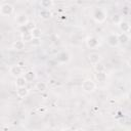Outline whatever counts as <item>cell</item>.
Masks as SVG:
<instances>
[{
    "mask_svg": "<svg viewBox=\"0 0 131 131\" xmlns=\"http://www.w3.org/2000/svg\"><path fill=\"white\" fill-rule=\"evenodd\" d=\"M106 43L111 47H117L120 45L119 39H118V34H110L106 37Z\"/></svg>",
    "mask_w": 131,
    "mask_h": 131,
    "instance_id": "cell-8",
    "label": "cell"
},
{
    "mask_svg": "<svg viewBox=\"0 0 131 131\" xmlns=\"http://www.w3.org/2000/svg\"><path fill=\"white\" fill-rule=\"evenodd\" d=\"M39 15L42 19H49L52 14H51L50 10H48V9H41L39 12Z\"/></svg>",
    "mask_w": 131,
    "mask_h": 131,
    "instance_id": "cell-19",
    "label": "cell"
},
{
    "mask_svg": "<svg viewBox=\"0 0 131 131\" xmlns=\"http://www.w3.org/2000/svg\"><path fill=\"white\" fill-rule=\"evenodd\" d=\"M25 27L27 28V30H28L29 32H31L33 29H35V28H36V26H35L34 21H31V20H30V21H29V23H28V24H27Z\"/></svg>",
    "mask_w": 131,
    "mask_h": 131,
    "instance_id": "cell-24",
    "label": "cell"
},
{
    "mask_svg": "<svg viewBox=\"0 0 131 131\" xmlns=\"http://www.w3.org/2000/svg\"><path fill=\"white\" fill-rule=\"evenodd\" d=\"M21 41L25 42V43H29V42H33L34 38H33V35L31 32H25V33H21Z\"/></svg>",
    "mask_w": 131,
    "mask_h": 131,
    "instance_id": "cell-16",
    "label": "cell"
},
{
    "mask_svg": "<svg viewBox=\"0 0 131 131\" xmlns=\"http://www.w3.org/2000/svg\"><path fill=\"white\" fill-rule=\"evenodd\" d=\"M14 7L10 3H2L0 5V14L3 16H9L13 13Z\"/></svg>",
    "mask_w": 131,
    "mask_h": 131,
    "instance_id": "cell-5",
    "label": "cell"
},
{
    "mask_svg": "<svg viewBox=\"0 0 131 131\" xmlns=\"http://www.w3.org/2000/svg\"><path fill=\"white\" fill-rule=\"evenodd\" d=\"M61 131H74L73 129H71V128H63Z\"/></svg>",
    "mask_w": 131,
    "mask_h": 131,
    "instance_id": "cell-27",
    "label": "cell"
},
{
    "mask_svg": "<svg viewBox=\"0 0 131 131\" xmlns=\"http://www.w3.org/2000/svg\"><path fill=\"white\" fill-rule=\"evenodd\" d=\"M112 21H113L115 25L119 26V25L123 21V17H122L121 14H119V13H115V14L112 16Z\"/></svg>",
    "mask_w": 131,
    "mask_h": 131,
    "instance_id": "cell-21",
    "label": "cell"
},
{
    "mask_svg": "<svg viewBox=\"0 0 131 131\" xmlns=\"http://www.w3.org/2000/svg\"><path fill=\"white\" fill-rule=\"evenodd\" d=\"M92 18L96 23L101 24L106 19V11L100 7H96L92 11Z\"/></svg>",
    "mask_w": 131,
    "mask_h": 131,
    "instance_id": "cell-1",
    "label": "cell"
},
{
    "mask_svg": "<svg viewBox=\"0 0 131 131\" xmlns=\"http://www.w3.org/2000/svg\"><path fill=\"white\" fill-rule=\"evenodd\" d=\"M35 88H36V90L39 91V92H44V91H46V89H47V84H46L45 82H43V81H40V82H37V83H36Z\"/></svg>",
    "mask_w": 131,
    "mask_h": 131,
    "instance_id": "cell-18",
    "label": "cell"
},
{
    "mask_svg": "<svg viewBox=\"0 0 131 131\" xmlns=\"http://www.w3.org/2000/svg\"><path fill=\"white\" fill-rule=\"evenodd\" d=\"M25 70L23 67L18 66V64H12L10 68H9V74L14 77L15 79L18 78V77H23L25 75Z\"/></svg>",
    "mask_w": 131,
    "mask_h": 131,
    "instance_id": "cell-4",
    "label": "cell"
},
{
    "mask_svg": "<svg viewBox=\"0 0 131 131\" xmlns=\"http://www.w3.org/2000/svg\"><path fill=\"white\" fill-rule=\"evenodd\" d=\"M119 29H120V31L122 32V33H125V34H127L128 32H129V30H130V28H131V25L128 23V21H126V20H123L119 26Z\"/></svg>",
    "mask_w": 131,
    "mask_h": 131,
    "instance_id": "cell-15",
    "label": "cell"
},
{
    "mask_svg": "<svg viewBox=\"0 0 131 131\" xmlns=\"http://www.w3.org/2000/svg\"><path fill=\"white\" fill-rule=\"evenodd\" d=\"M127 99H128V101H129V102H131V91L127 94Z\"/></svg>",
    "mask_w": 131,
    "mask_h": 131,
    "instance_id": "cell-25",
    "label": "cell"
},
{
    "mask_svg": "<svg viewBox=\"0 0 131 131\" xmlns=\"http://www.w3.org/2000/svg\"><path fill=\"white\" fill-rule=\"evenodd\" d=\"M95 88H96V83L92 79H90V78L85 79L82 82V89H83V91H85L87 93L93 92L95 90Z\"/></svg>",
    "mask_w": 131,
    "mask_h": 131,
    "instance_id": "cell-3",
    "label": "cell"
},
{
    "mask_svg": "<svg viewBox=\"0 0 131 131\" xmlns=\"http://www.w3.org/2000/svg\"><path fill=\"white\" fill-rule=\"evenodd\" d=\"M25 45H26V43L23 42L21 40H16V41H14V42L12 43L11 48H12L13 50L20 51V50H24V49H25Z\"/></svg>",
    "mask_w": 131,
    "mask_h": 131,
    "instance_id": "cell-12",
    "label": "cell"
},
{
    "mask_svg": "<svg viewBox=\"0 0 131 131\" xmlns=\"http://www.w3.org/2000/svg\"><path fill=\"white\" fill-rule=\"evenodd\" d=\"M31 33H32L34 39H40L41 36H42V31H41V29L38 28V27H36L35 29H33V30L31 31Z\"/></svg>",
    "mask_w": 131,
    "mask_h": 131,
    "instance_id": "cell-22",
    "label": "cell"
},
{
    "mask_svg": "<svg viewBox=\"0 0 131 131\" xmlns=\"http://www.w3.org/2000/svg\"><path fill=\"white\" fill-rule=\"evenodd\" d=\"M24 77H25L26 81L29 83V82H33V81H35L36 78H37V75H36V73H35L33 70H29V71H27V72L25 73Z\"/></svg>",
    "mask_w": 131,
    "mask_h": 131,
    "instance_id": "cell-10",
    "label": "cell"
},
{
    "mask_svg": "<svg viewBox=\"0 0 131 131\" xmlns=\"http://www.w3.org/2000/svg\"><path fill=\"white\" fill-rule=\"evenodd\" d=\"M100 42H99V39L94 37V36H91V37H88L86 39V46L90 49H94V48H97L99 46Z\"/></svg>",
    "mask_w": 131,
    "mask_h": 131,
    "instance_id": "cell-6",
    "label": "cell"
},
{
    "mask_svg": "<svg viewBox=\"0 0 131 131\" xmlns=\"http://www.w3.org/2000/svg\"><path fill=\"white\" fill-rule=\"evenodd\" d=\"M27 83H28V82L26 81V79H25L24 76H23V77H18V78L15 79V87H16V88H23V87H26Z\"/></svg>",
    "mask_w": 131,
    "mask_h": 131,
    "instance_id": "cell-17",
    "label": "cell"
},
{
    "mask_svg": "<svg viewBox=\"0 0 131 131\" xmlns=\"http://www.w3.org/2000/svg\"><path fill=\"white\" fill-rule=\"evenodd\" d=\"M94 78H95V80H96L97 82L103 83V82L106 81L107 76H106V73H105V72H96V74L94 75Z\"/></svg>",
    "mask_w": 131,
    "mask_h": 131,
    "instance_id": "cell-13",
    "label": "cell"
},
{
    "mask_svg": "<svg viewBox=\"0 0 131 131\" xmlns=\"http://www.w3.org/2000/svg\"><path fill=\"white\" fill-rule=\"evenodd\" d=\"M40 6L42 7V9H50V8H52L53 7V5H54V2L52 1V0H42V1H40Z\"/></svg>",
    "mask_w": 131,
    "mask_h": 131,
    "instance_id": "cell-14",
    "label": "cell"
},
{
    "mask_svg": "<svg viewBox=\"0 0 131 131\" xmlns=\"http://www.w3.org/2000/svg\"><path fill=\"white\" fill-rule=\"evenodd\" d=\"M127 35L129 36V38H131V28H130V30H129V32L127 33Z\"/></svg>",
    "mask_w": 131,
    "mask_h": 131,
    "instance_id": "cell-28",
    "label": "cell"
},
{
    "mask_svg": "<svg viewBox=\"0 0 131 131\" xmlns=\"http://www.w3.org/2000/svg\"><path fill=\"white\" fill-rule=\"evenodd\" d=\"M118 39H119L120 44H127L130 38H129V36H128L127 34H125V33H120V34H118Z\"/></svg>",
    "mask_w": 131,
    "mask_h": 131,
    "instance_id": "cell-20",
    "label": "cell"
},
{
    "mask_svg": "<svg viewBox=\"0 0 131 131\" xmlns=\"http://www.w3.org/2000/svg\"><path fill=\"white\" fill-rule=\"evenodd\" d=\"M94 68H95L96 72H105V68H104V66L101 62H99L96 66H94Z\"/></svg>",
    "mask_w": 131,
    "mask_h": 131,
    "instance_id": "cell-23",
    "label": "cell"
},
{
    "mask_svg": "<svg viewBox=\"0 0 131 131\" xmlns=\"http://www.w3.org/2000/svg\"><path fill=\"white\" fill-rule=\"evenodd\" d=\"M70 59H71V55L67 51H61L56 56V60L60 63H66V62L70 61Z\"/></svg>",
    "mask_w": 131,
    "mask_h": 131,
    "instance_id": "cell-9",
    "label": "cell"
},
{
    "mask_svg": "<svg viewBox=\"0 0 131 131\" xmlns=\"http://www.w3.org/2000/svg\"><path fill=\"white\" fill-rule=\"evenodd\" d=\"M127 64H128V67H129V68H131V57L128 59V61H127Z\"/></svg>",
    "mask_w": 131,
    "mask_h": 131,
    "instance_id": "cell-26",
    "label": "cell"
},
{
    "mask_svg": "<svg viewBox=\"0 0 131 131\" xmlns=\"http://www.w3.org/2000/svg\"><path fill=\"white\" fill-rule=\"evenodd\" d=\"M14 21L16 23V25H17L18 27H25V26L30 21V19H29V16H28V14H27L26 12L20 11V12H17V13L15 14V16H14Z\"/></svg>",
    "mask_w": 131,
    "mask_h": 131,
    "instance_id": "cell-2",
    "label": "cell"
},
{
    "mask_svg": "<svg viewBox=\"0 0 131 131\" xmlns=\"http://www.w3.org/2000/svg\"><path fill=\"white\" fill-rule=\"evenodd\" d=\"M87 59H88V61H89L91 64L96 66L97 63L100 62L101 55H100L98 52H90V53L87 55Z\"/></svg>",
    "mask_w": 131,
    "mask_h": 131,
    "instance_id": "cell-7",
    "label": "cell"
},
{
    "mask_svg": "<svg viewBox=\"0 0 131 131\" xmlns=\"http://www.w3.org/2000/svg\"><path fill=\"white\" fill-rule=\"evenodd\" d=\"M74 131H85V130L82 129V128H79V129H76V130H74Z\"/></svg>",
    "mask_w": 131,
    "mask_h": 131,
    "instance_id": "cell-29",
    "label": "cell"
},
{
    "mask_svg": "<svg viewBox=\"0 0 131 131\" xmlns=\"http://www.w3.org/2000/svg\"><path fill=\"white\" fill-rule=\"evenodd\" d=\"M30 94V90L28 87H23V88H16V95L19 98H25Z\"/></svg>",
    "mask_w": 131,
    "mask_h": 131,
    "instance_id": "cell-11",
    "label": "cell"
}]
</instances>
